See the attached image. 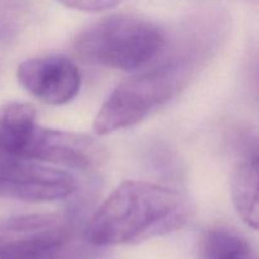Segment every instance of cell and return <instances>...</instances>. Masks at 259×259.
Here are the masks:
<instances>
[{
    "instance_id": "obj_1",
    "label": "cell",
    "mask_w": 259,
    "mask_h": 259,
    "mask_svg": "<svg viewBox=\"0 0 259 259\" xmlns=\"http://www.w3.org/2000/svg\"><path fill=\"white\" fill-rule=\"evenodd\" d=\"M187 206L179 192L146 181H124L98 207L85 237L98 247L138 244L179 230Z\"/></svg>"
},
{
    "instance_id": "obj_2",
    "label": "cell",
    "mask_w": 259,
    "mask_h": 259,
    "mask_svg": "<svg viewBox=\"0 0 259 259\" xmlns=\"http://www.w3.org/2000/svg\"><path fill=\"white\" fill-rule=\"evenodd\" d=\"M163 46L161 28L143 18L125 14L93 23L75 40L76 52L86 61L121 71L144 67Z\"/></svg>"
},
{
    "instance_id": "obj_3",
    "label": "cell",
    "mask_w": 259,
    "mask_h": 259,
    "mask_svg": "<svg viewBox=\"0 0 259 259\" xmlns=\"http://www.w3.org/2000/svg\"><path fill=\"white\" fill-rule=\"evenodd\" d=\"M179 82L174 67L154 68L126 78L101 105L94 120V132L108 136L137 125L174 98Z\"/></svg>"
},
{
    "instance_id": "obj_4",
    "label": "cell",
    "mask_w": 259,
    "mask_h": 259,
    "mask_svg": "<svg viewBox=\"0 0 259 259\" xmlns=\"http://www.w3.org/2000/svg\"><path fill=\"white\" fill-rule=\"evenodd\" d=\"M76 180L68 172L0 151V197L25 202L62 200L73 194Z\"/></svg>"
},
{
    "instance_id": "obj_5",
    "label": "cell",
    "mask_w": 259,
    "mask_h": 259,
    "mask_svg": "<svg viewBox=\"0 0 259 259\" xmlns=\"http://www.w3.org/2000/svg\"><path fill=\"white\" fill-rule=\"evenodd\" d=\"M20 85L50 105H65L78 95L81 73L65 55H47L23 61L17 71Z\"/></svg>"
},
{
    "instance_id": "obj_6",
    "label": "cell",
    "mask_w": 259,
    "mask_h": 259,
    "mask_svg": "<svg viewBox=\"0 0 259 259\" xmlns=\"http://www.w3.org/2000/svg\"><path fill=\"white\" fill-rule=\"evenodd\" d=\"M25 158L62 164L76 169H89L104 159L100 144L88 136L39 125L35 128Z\"/></svg>"
},
{
    "instance_id": "obj_7",
    "label": "cell",
    "mask_w": 259,
    "mask_h": 259,
    "mask_svg": "<svg viewBox=\"0 0 259 259\" xmlns=\"http://www.w3.org/2000/svg\"><path fill=\"white\" fill-rule=\"evenodd\" d=\"M37 125V110L30 104L3 105L0 108V151L25 158Z\"/></svg>"
},
{
    "instance_id": "obj_8",
    "label": "cell",
    "mask_w": 259,
    "mask_h": 259,
    "mask_svg": "<svg viewBox=\"0 0 259 259\" xmlns=\"http://www.w3.org/2000/svg\"><path fill=\"white\" fill-rule=\"evenodd\" d=\"M232 199L238 215L248 227L258 228V164L257 158L237 164L230 182Z\"/></svg>"
},
{
    "instance_id": "obj_9",
    "label": "cell",
    "mask_w": 259,
    "mask_h": 259,
    "mask_svg": "<svg viewBox=\"0 0 259 259\" xmlns=\"http://www.w3.org/2000/svg\"><path fill=\"white\" fill-rule=\"evenodd\" d=\"M202 258L257 259L249 242L228 228H215L206 233L202 242Z\"/></svg>"
},
{
    "instance_id": "obj_10",
    "label": "cell",
    "mask_w": 259,
    "mask_h": 259,
    "mask_svg": "<svg viewBox=\"0 0 259 259\" xmlns=\"http://www.w3.org/2000/svg\"><path fill=\"white\" fill-rule=\"evenodd\" d=\"M61 4L82 12H103L118 5L121 0H57Z\"/></svg>"
}]
</instances>
